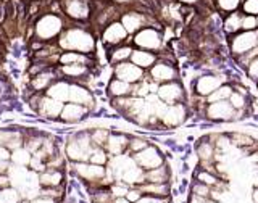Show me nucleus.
I'll return each instance as SVG.
<instances>
[{
    "label": "nucleus",
    "mask_w": 258,
    "mask_h": 203,
    "mask_svg": "<svg viewBox=\"0 0 258 203\" xmlns=\"http://www.w3.org/2000/svg\"><path fill=\"white\" fill-rule=\"evenodd\" d=\"M63 52H79L92 55L95 50V37L94 32L84 26V23H76L75 26H67L58 36L56 42Z\"/></svg>",
    "instance_id": "f257e3e1"
},
{
    "label": "nucleus",
    "mask_w": 258,
    "mask_h": 203,
    "mask_svg": "<svg viewBox=\"0 0 258 203\" xmlns=\"http://www.w3.org/2000/svg\"><path fill=\"white\" fill-rule=\"evenodd\" d=\"M64 18L63 15L58 13H44L40 15L37 21L34 23V37L36 40H40V42H53V40L58 37L63 29L67 28L64 26Z\"/></svg>",
    "instance_id": "f03ea898"
},
{
    "label": "nucleus",
    "mask_w": 258,
    "mask_h": 203,
    "mask_svg": "<svg viewBox=\"0 0 258 203\" xmlns=\"http://www.w3.org/2000/svg\"><path fill=\"white\" fill-rule=\"evenodd\" d=\"M131 44L136 45V48H144V50L150 52H160L163 48V31L157 28L145 26L133 34Z\"/></svg>",
    "instance_id": "7ed1b4c3"
},
{
    "label": "nucleus",
    "mask_w": 258,
    "mask_h": 203,
    "mask_svg": "<svg viewBox=\"0 0 258 203\" xmlns=\"http://www.w3.org/2000/svg\"><path fill=\"white\" fill-rule=\"evenodd\" d=\"M61 13L75 23H89L92 16L91 0H60Z\"/></svg>",
    "instance_id": "20e7f679"
},
{
    "label": "nucleus",
    "mask_w": 258,
    "mask_h": 203,
    "mask_svg": "<svg viewBox=\"0 0 258 203\" xmlns=\"http://www.w3.org/2000/svg\"><path fill=\"white\" fill-rule=\"evenodd\" d=\"M68 157L78 163V161H87L92 153V142H91V134L89 132H81L76 137H73L71 142L67 147Z\"/></svg>",
    "instance_id": "39448f33"
},
{
    "label": "nucleus",
    "mask_w": 258,
    "mask_h": 203,
    "mask_svg": "<svg viewBox=\"0 0 258 203\" xmlns=\"http://www.w3.org/2000/svg\"><path fill=\"white\" fill-rule=\"evenodd\" d=\"M256 45H258V36L255 31H239L237 34L231 36V40H229L231 53L236 56V58L250 52Z\"/></svg>",
    "instance_id": "423d86ee"
},
{
    "label": "nucleus",
    "mask_w": 258,
    "mask_h": 203,
    "mask_svg": "<svg viewBox=\"0 0 258 203\" xmlns=\"http://www.w3.org/2000/svg\"><path fill=\"white\" fill-rule=\"evenodd\" d=\"M157 97L166 103V105H174V103H184L185 102V92L181 83L177 81H171V83H165V84H158L157 89Z\"/></svg>",
    "instance_id": "0eeeda50"
},
{
    "label": "nucleus",
    "mask_w": 258,
    "mask_h": 203,
    "mask_svg": "<svg viewBox=\"0 0 258 203\" xmlns=\"http://www.w3.org/2000/svg\"><path fill=\"white\" fill-rule=\"evenodd\" d=\"M127 39H129V34L123 28V24L119 23V20L108 23L107 26L102 29V40H103V44L107 48L129 42Z\"/></svg>",
    "instance_id": "6e6552de"
},
{
    "label": "nucleus",
    "mask_w": 258,
    "mask_h": 203,
    "mask_svg": "<svg viewBox=\"0 0 258 203\" xmlns=\"http://www.w3.org/2000/svg\"><path fill=\"white\" fill-rule=\"evenodd\" d=\"M134 161L136 165L142 168L144 171H149V169H153V168H158L165 163L163 160V155L160 153V150L157 147H153V145H147L144 150L134 153Z\"/></svg>",
    "instance_id": "1a4fd4ad"
},
{
    "label": "nucleus",
    "mask_w": 258,
    "mask_h": 203,
    "mask_svg": "<svg viewBox=\"0 0 258 203\" xmlns=\"http://www.w3.org/2000/svg\"><path fill=\"white\" fill-rule=\"evenodd\" d=\"M149 75L153 83L165 84V83H171V81H177V78H179V71H177V68L174 66V63L157 60V63L149 70Z\"/></svg>",
    "instance_id": "9d476101"
},
{
    "label": "nucleus",
    "mask_w": 258,
    "mask_h": 203,
    "mask_svg": "<svg viewBox=\"0 0 258 203\" xmlns=\"http://www.w3.org/2000/svg\"><path fill=\"white\" fill-rule=\"evenodd\" d=\"M205 116L212 121H234L236 119V110L232 108V105L228 100L207 103L205 107Z\"/></svg>",
    "instance_id": "9b49d317"
},
{
    "label": "nucleus",
    "mask_w": 258,
    "mask_h": 203,
    "mask_svg": "<svg viewBox=\"0 0 258 203\" xmlns=\"http://www.w3.org/2000/svg\"><path fill=\"white\" fill-rule=\"evenodd\" d=\"M185 118H187V107H185V103L166 105L165 111L160 116V123L165 127H177L184 123Z\"/></svg>",
    "instance_id": "f8f14e48"
},
{
    "label": "nucleus",
    "mask_w": 258,
    "mask_h": 203,
    "mask_svg": "<svg viewBox=\"0 0 258 203\" xmlns=\"http://www.w3.org/2000/svg\"><path fill=\"white\" fill-rule=\"evenodd\" d=\"M113 75H115L116 79L124 81V83H127V84H136V83H139V81L144 79L145 71L127 60V61L116 63L115 68H113Z\"/></svg>",
    "instance_id": "ddd939ff"
},
{
    "label": "nucleus",
    "mask_w": 258,
    "mask_h": 203,
    "mask_svg": "<svg viewBox=\"0 0 258 203\" xmlns=\"http://www.w3.org/2000/svg\"><path fill=\"white\" fill-rule=\"evenodd\" d=\"M228 83V78H223L221 75H202L197 78L196 84H194V91L199 97H208L218 87Z\"/></svg>",
    "instance_id": "4468645a"
},
{
    "label": "nucleus",
    "mask_w": 258,
    "mask_h": 203,
    "mask_svg": "<svg viewBox=\"0 0 258 203\" xmlns=\"http://www.w3.org/2000/svg\"><path fill=\"white\" fill-rule=\"evenodd\" d=\"M68 102L83 105V107H86V108H91L94 105V95L91 94V91H87V89L81 83H71Z\"/></svg>",
    "instance_id": "2eb2a0df"
},
{
    "label": "nucleus",
    "mask_w": 258,
    "mask_h": 203,
    "mask_svg": "<svg viewBox=\"0 0 258 203\" xmlns=\"http://www.w3.org/2000/svg\"><path fill=\"white\" fill-rule=\"evenodd\" d=\"M63 102L60 100H55L52 97L48 95H42L40 97V102H39V107H37V113H40L42 116L45 118H60V113L63 110Z\"/></svg>",
    "instance_id": "dca6fc26"
},
{
    "label": "nucleus",
    "mask_w": 258,
    "mask_h": 203,
    "mask_svg": "<svg viewBox=\"0 0 258 203\" xmlns=\"http://www.w3.org/2000/svg\"><path fill=\"white\" fill-rule=\"evenodd\" d=\"M157 53L150 50H144V48H133V53L129 56V61L134 63L136 66L141 70H150L153 64L157 63Z\"/></svg>",
    "instance_id": "f3484780"
},
{
    "label": "nucleus",
    "mask_w": 258,
    "mask_h": 203,
    "mask_svg": "<svg viewBox=\"0 0 258 203\" xmlns=\"http://www.w3.org/2000/svg\"><path fill=\"white\" fill-rule=\"evenodd\" d=\"M87 113H89V108L83 107V105L67 103V105H63V110L60 113V119H63L64 123H78V121L86 118Z\"/></svg>",
    "instance_id": "a211bd4d"
},
{
    "label": "nucleus",
    "mask_w": 258,
    "mask_h": 203,
    "mask_svg": "<svg viewBox=\"0 0 258 203\" xmlns=\"http://www.w3.org/2000/svg\"><path fill=\"white\" fill-rule=\"evenodd\" d=\"M76 173L86 181H97V179H103L105 176V169L100 165H86L84 161H78L75 165Z\"/></svg>",
    "instance_id": "6ab92c4d"
},
{
    "label": "nucleus",
    "mask_w": 258,
    "mask_h": 203,
    "mask_svg": "<svg viewBox=\"0 0 258 203\" xmlns=\"http://www.w3.org/2000/svg\"><path fill=\"white\" fill-rule=\"evenodd\" d=\"M127 137L123 136V134H110L107 142H105L103 149L107 153L110 155H121V153H124V150L127 149Z\"/></svg>",
    "instance_id": "aec40b11"
},
{
    "label": "nucleus",
    "mask_w": 258,
    "mask_h": 203,
    "mask_svg": "<svg viewBox=\"0 0 258 203\" xmlns=\"http://www.w3.org/2000/svg\"><path fill=\"white\" fill-rule=\"evenodd\" d=\"M197 152V157L200 160V165H210V163H215V155H216V149L215 145L208 141V137H205L204 141H200L196 147Z\"/></svg>",
    "instance_id": "412c9836"
},
{
    "label": "nucleus",
    "mask_w": 258,
    "mask_h": 203,
    "mask_svg": "<svg viewBox=\"0 0 258 203\" xmlns=\"http://www.w3.org/2000/svg\"><path fill=\"white\" fill-rule=\"evenodd\" d=\"M129 42H131V40H129ZM133 48L134 47L131 44H127V42L108 48V60H110V63L116 64V63H121V61H127L129 56H131V53H133Z\"/></svg>",
    "instance_id": "4be33fe9"
},
{
    "label": "nucleus",
    "mask_w": 258,
    "mask_h": 203,
    "mask_svg": "<svg viewBox=\"0 0 258 203\" xmlns=\"http://www.w3.org/2000/svg\"><path fill=\"white\" fill-rule=\"evenodd\" d=\"M240 23H242V12L236 10L226 15V18L223 21V31L228 36H234L240 31Z\"/></svg>",
    "instance_id": "5701e85b"
},
{
    "label": "nucleus",
    "mask_w": 258,
    "mask_h": 203,
    "mask_svg": "<svg viewBox=\"0 0 258 203\" xmlns=\"http://www.w3.org/2000/svg\"><path fill=\"white\" fill-rule=\"evenodd\" d=\"M139 190H141L142 193H147V195H152V197L166 198L168 192H169V185H168V182H163V184H157V182H142V185L139 187Z\"/></svg>",
    "instance_id": "b1692460"
},
{
    "label": "nucleus",
    "mask_w": 258,
    "mask_h": 203,
    "mask_svg": "<svg viewBox=\"0 0 258 203\" xmlns=\"http://www.w3.org/2000/svg\"><path fill=\"white\" fill-rule=\"evenodd\" d=\"M144 179H145V182H157V184L168 182V179H169V169L163 163L158 168H153V169H149V171H145L144 173Z\"/></svg>",
    "instance_id": "393cba45"
},
{
    "label": "nucleus",
    "mask_w": 258,
    "mask_h": 203,
    "mask_svg": "<svg viewBox=\"0 0 258 203\" xmlns=\"http://www.w3.org/2000/svg\"><path fill=\"white\" fill-rule=\"evenodd\" d=\"M131 91H133V84H127V83H124V81L116 79V78L108 84V94L113 97V99H116V97L131 95Z\"/></svg>",
    "instance_id": "a878e982"
},
{
    "label": "nucleus",
    "mask_w": 258,
    "mask_h": 203,
    "mask_svg": "<svg viewBox=\"0 0 258 203\" xmlns=\"http://www.w3.org/2000/svg\"><path fill=\"white\" fill-rule=\"evenodd\" d=\"M63 181V174L58 169H45V173L40 174L39 182L45 187H58V184Z\"/></svg>",
    "instance_id": "bb28decb"
},
{
    "label": "nucleus",
    "mask_w": 258,
    "mask_h": 203,
    "mask_svg": "<svg viewBox=\"0 0 258 203\" xmlns=\"http://www.w3.org/2000/svg\"><path fill=\"white\" fill-rule=\"evenodd\" d=\"M231 92H232V86H231L229 83H224L223 86L218 87L216 91H213L208 97H205V102H207V103H213V102L228 100V99H229V95H231Z\"/></svg>",
    "instance_id": "cd10ccee"
},
{
    "label": "nucleus",
    "mask_w": 258,
    "mask_h": 203,
    "mask_svg": "<svg viewBox=\"0 0 258 203\" xmlns=\"http://www.w3.org/2000/svg\"><path fill=\"white\" fill-rule=\"evenodd\" d=\"M10 160L18 166H26V165H29V161H31V152L28 149L18 147V149H15L10 153Z\"/></svg>",
    "instance_id": "c85d7f7f"
},
{
    "label": "nucleus",
    "mask_w": 258,
    "mask_h": 203,
    "mask_svg": "<svg viewBox=\"0 0 258 203\" xmlns=\"http://www.w3.org/2000/svg\"><path fill=\"white\" fill-rule=\"evenodd\" d=\"M228 102L232 105L234 110H248V95L240 94L237 91H234V89H232Z\"/></svg>",
    "instance_id": "c756f323"
},
{
    "label": "nucleus",
    "mask_w": 258,
    "mask_h": 203,
    "mask_svg": "<svg viewBox=\"0 0 258 203\" xmlns=\"http://www.w3.org/2000/svg\"><path fill=\"white\" fill-rule=\"evenodd\" d=\"M240 4H242V0H215L216 10L220 13H224V15L239 10Z\"/></svg>",
    "instance_id": "7c9ffc66"
},
{
    "label": "nucleus",
    "mask_w": 258,
    "mask_h": 203,
    "mask_svg": "<svg viewBox=\"0 0 258 203\" xmlns=\"http://www.w3.org/2000/svg\"><path fill=\"white\" fill-rule=\"evenodd\" d=\"M197 181L208 185V187H215V185L220 182V177H218V174L210 173V171H207V169L202 168L200 171L197 173Z\"/></svg>",
    "instance_id": "2f4dec72"
},
{
    "label": "nucleus",
    "mask_w": 258,
    "mask_h": 203,
    "mask_svg": "<svg viewBox=\"0 0 258 203\" xmlns=\"http://www.w3.org/2000/svg\"><path fill=\"white\" fill-rule=\"evenodd\" d=\"M110 136V131L107 129H95V131L91 132V142L95 145V147H103L105 142H107Z\"/></svg>",
    "instance_id": "473e14b6"
},
{
    "label": "nucleus",
    "mask_w": 258,
    "mask_h": 203,
    "mask_svg": "<svg viewBox=\"0 0 258 203\" xmlns=\"http://www.w3.org/2000/svg\"><path fill=\"white\" fill-rule=\"evenodd\" d=\"M107 160H108V155H107V152H105L103 147H94L91 157H89V161H91L92 165H100V166Z\"/></svg>",
    "instance_id": "72a5a7b5"
},
{
    "label": "nucleus",
    "mask_w": 258,
    "mask_h": 203,
    "mask_svg": "<svg viewBox=\"0 0 258 203\" xmlns=\"http://www.w3.org/2000/svg\"><path fill=\"white\" fill-rule=\"evenodd\" d=\"M147 145H149V142L145 139H141V137H133V139L127 141V149H129V152H133V153L144 150Z\"/></svg>",
    "instance_id": "f704fd0d"
},
{
    "label": "nucleus",
    "mask_w": 258,
    "mask_h": 203,
    "mask_svg": "<svg viewBox=\"0 0 258 203\" xmlns=\"http://www.w3.org/2000/svg\"><path fill=\"white\" fill-rule=\"evenodd\" d=\"M240 8H242L240 12L244 15L256 16L258 15V0H244V2L240 4Z\"/></svg>",
    "instance_id": "c9c22d12"
},
{
    "label": "nucleus",
    "mask_w": 258,
    "mask_h": 203,
    "mask_svg": "<svg viewBox=\"0 0 258 203\" xmlns=\"http://www.w3.org/2000/svg\"><path fill=\"white\" fill-rule=\"evenodd\" d=\"M210 190H212V187H208V185L202 184L199 181L194 184V187H192L194 195H196L197 198H208L210 197Z\"/></svg>",
    "instance_id": "e433bc0d"
},
{
    "label": "nucleus",
    "mask_w": 258,
    "mask_h": 203,
    "mask_svg": "<svg viewBox=\"0 0 258 203\" xmlns=\"http://www.w3.org/2000/svg\"><path fill=\"white\" fill-rule=\"evenodd\" d=\"M256 29V20L253 15H244L242 13V23L240 31H255Z\"/></svg>",
    "instance_id": "4c0bfd02"
},
{
    "label": "nucleus",
    "mask_w": 258,
    "mask_h": 203,
    "mask_svg": "<svg viewBox=\"0 0 258 203\" xmlns=\"http://www.w3.org/2000/svg\"><path fill=\"white\" fill-rule=\"evenodd\" d=\"M245 70H247V76L258 83V56L248 63V66Z\"/></svg>",
    "instance_id": "58836bf2"
},
{
    "label": "nucleus",
    "mask_w": 258,
    "mask_h": 203,
    "mask_svg": "<svg viewBox=\"0 0 258 203\" xmlns=\"http://www.w3.org/2000/svg\"><path fill=\"white\" fill-rule=\"evenodd\" d=\"M136 203H168L166 198H161V197H152V195H147V197H141Z\"/></svg>",
    "instance_id": "ea45409f"
},
{
    "label": "nucleus",
    "mask_w": 258,
    "mask_h": 203,
    "mask_svg": "<svg viewBox=\"0 0 258 203\" xmlns=\"http://www.w3.org/2000/svg\"><path fill=\"white\" fill-rule=\"evenodd\" d=\"M142 197V192L139 190V189H134V190H127V193H126V198L129 200V201H137Z\"/></svg>",
    "instance_id": "a19ab883"
},
{
    "label": "nucleus",
    "mask_w": 258,
    "mask_h": 203,
    "mask_svg": "<svg viewBox=\"0 0 258 203\" xmlns=\"http://www.w3.org/2000/svg\"><path fill=\"white\" fill-rule=\"evenodd\" d=\"M10 150H8L5 145H0V160H4V161H8L10 160Z\"/></svg>",
    "instance_id": "79ce46f5"
},
{
    "label": "nucleus",
    "mask_w": 258,
    "mask_h": 203,
    "mask_svg": "<svg viewBox=\"0 0 258 203\" xmlns=\"http://www.w3.org/2000/svg\"><path fill=\"white\" fill-rule=\"evenodd\" d=\"M174 2H177V4H182V5H194V4H199V2H202V0H174Z\"/></svg>",
    "instance_id": "37998d69"
},
{
    "label": "nucleus",
    "mask_w": 258,
    "mask_h": 203,
    "mask_svg": "<svg viewBox=\"0 0 258 203\" xmlns=\"http://www.w3.org/2000/svg\"><path fill=\"white\" fill-rule=\"evenodd\" d=\"M7 171H8V161L0 160V174H4Z\"/></svg>",
    "instance_id": "c03bdc74"
},
{
    "label": "nucleus",
    "mask_w": 258,
    "mask_h": 203,
    "mask_svg": "<svg viewBox=\"0 0 258 203\" xmlns=\"http://www.w3.org/2000/svg\"><path fill=\"white\" fill-rule=\"evenodd\" d=\"M252 198H253V201H255V203H258V187H255V189H253Z\"/></svg>",
    "instance_id": "a18cd8bd"
},
{
    "label": "nucleus",
    "mask_w": 258,
    "mask_h": 203,
    "mask_svg": "<svg viewBox=\"0 0 258 203\" xmlns=\"http://www.w3.org/2000/svg\"><path fill=\"white\" fill-rule=\"evenodd\" d=\"M115 203H131L127 198H123V197H118L116 200H115Z\"/></svg>",
    "instance_id": "49530a36"
},
{
    "label": "nucleus",
    "mask_w": 258,
    "mask_h": 203,
    "mask_svg": "<svg viewBox=\"0 0 258 203\" xmlns=\"http://www.w3.org/2000/svg\"><path fill=\"white\" fill-rule=\"evenodd\" d=\"M253 184H255V187H258V176L255 177V182Z\"/></svg>",
    "instance_id": "de8ad7c7"
},
{
    "label": "nucleus",
    "mask_w": 258,
    "mask_h": 203,
    "mask_svg": "<svg viewBox=\"0 0 258 203\" xmlns=\"http://www.w3.org/2000/svg\"><path fill=\"white\" fill-rule=\"evenodd\" d=\"M255 20H256V28H258V15L255 16Z\"/></svg>",
    "instance_id": "09e8293b"
}]
</instances>
